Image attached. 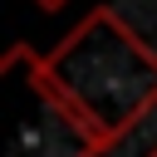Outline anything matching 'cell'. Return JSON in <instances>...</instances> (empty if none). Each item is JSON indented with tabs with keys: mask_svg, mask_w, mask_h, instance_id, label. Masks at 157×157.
<instances>
[{
	"mask_svg": "<svg viewBox=\"0 0 157 157\" xmlns=\"http://www.w3.org/2000/svg\"><path fill=\"white\" fill-rule=\"evenodd\" d=\"M0 69L25 78L39 108H49L69 142H78L88 157L118 147L157 108V49L113 5L88 10L44 54L15 44Z\"/></svg>",
	"mask_w": 157,
	"mask_h": 157,
	"instance_id": "6da1fadb",
	"label": "cell"
},
{
	"mask_svg": "<svg viewBox=\"0 0 157 157\" xmlns=\"http://www.w3.org/2000/svg\"><path fill=\"white\" fill-rule=\"evenodd\" d=\"M34 5H39V10H64L69 0H34Z\"/></svg>",
	"mask_w": 157,
	"mask_h": 157,
	"instance_id": "7a4b0ae2",
	"label": "cell"
},
{
	"mask_svg": "<svg viewBox=\"0 0 157 157\" xmlns=\"http://www.w3.org/2000/svg\"><path fill=\"white\" fill-rule=\"evenodd\" d=\"M142 157H157V147H152V152H142Z\"/></svg>",
	"mask_w": 157,
	"mask_h": 157,
	"instance_id": "3957f363",
	"label": "cell"
}]
</instances>
